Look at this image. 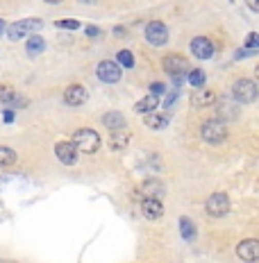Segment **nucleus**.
Masks as SVG:
<instances>
[{
  "label": "nucleus",
  "instance_id": "f257e3e1",
  "mask_svg": "<svg viewBox=\"0 0 259 263\" xmlns=\"http://www.w3.org/2000/svg\"><path fill=\"white\" fill-rule=\"evenodd\" d=\"M71 143L75 145V150L78 152H84V155H93V152H98V147H100V134L98 132H93L91 127H82L73 134V141Z\"/></svg>",
  "mask_w": 259,
  "mask_h": 263
},
{
  "label": "nucleus",
  "instance_id": "f03ea898",
  "mask_svg": "<svg viewBox=\"0 0 259 263\" xmlns=\"http://www.w3.org/2000/svg\"><path fill=\"white\" fill-rule=\"evenodd\" d=\"M200 136H202L205 143H212V145L223 143V141L228 139V127H225V123L223 120H218V118L205 120L202 127H200Z\"/></svg>",
  "mask_w": 259,
  "mask_h": 263
},
{
  "label": "nucleus",
  "instance_id": "7ed1b4c3",
  "mask_svg": "<svg viewBox=\"0 0 259 263\" xmlns=\"http://www.w3.org/2000/svg\"><path fill=\"white\" fill-rule=\"evenodd\" d=\"M259 96V89L257 84L252 80H239L234 82L232 86V100L241 102V105H250V102H255Z\"/></svg>",
  "mask_w": 259,
  "mask_h": 263
},
{
  "label": "nucleus",
  "instance_id": "20e7f679",
  "mask_svg": "<svg viewBox=\"0 0 259 263\" xmlns=\"http://www.w3.org/2000/svg\"><path fill=\"white\" fill-rule=\"evenodd\" d=\"M41 25H43L41 18H23V21H16V23H12V25L7 27V36H9V41H19V39H23V36L32 34V32L41 30Z\"/></svg>",
  "mask_w": 259,
  "mask_h": 263
},
{
  "label": "nucleus",
  "instance_id": "39448f33",
  "mask_svg": "<svg viewBox=\"0 0 259 263\" xmlns=\"http://www.w3.org/2000/svg\"><path fill=\"white\" fill-rule=\"evenodd\" d=\"M205 209H207L209 216H214V218H223L225 213L230 211V197L225 195V193H214V195H209Z\"/></svg>",
  "mask_w": 259,
  "mask_h": 263
},
{
  "label": "nucleus",
  "instance_id": "423d86ee",
  "mask_svg": "<svg viewBox=\"0 0 259 263\" xmlns=\"http://www.w3.org/2000/svg\"><path fill=\"white\" fill-rule=\"evenodd\" d=\"M236 256L246 263H257L259 261V240L257 238H246L236 245Z\"/></svg>",
  "mask_w": 259,
  "mask_h": 263
},
{
  "label": "nucleus",
  "instance_id": "0eeeda50",
  "mask_svg": "<svg viewBox=\"0 0 259 263\" xmlns=\"http://www.w3.org/2000/svg\"><path fill=\"white\" fill-rule=\"evenodd\" d=\"M146 39L152 46H164L168 41V27L162 21H152V23L146 25Z\"/></svg>",
  "mask_w": 259,
  "mask_h": 263
},
{
  "label": "nucleus",
  "instance_id": "6e6552de",
  "mask_svg": "<svg viewBox=\"0 0 259 263\" xmlns=\"http://www.w3.org/2000/svg\"><path fill=\"white\" fill-rule=\"evenodd\" d=\"M162 66L168 75H173V78H180V75L189 73V62H186L182 54H166Z\"/></svg>",
  "mask_w": 259,
  "mask_h": 263
},
{
  "label": "nucleus",
  "instance_id": "1a4fd4ad",
  "mask_svg": "<svg viewBox=\"0 0 259 263\" xmlns=\"http://www.w3.org/2000/svg\"><path fill=\"white\" fill-rule=\"evenodd\" d=\"M98 78H100V82H105V84H116V82L123 78V73H120V66L116 62H100L96 68Z\"/></svg>",
  "mask_w": 259,
  "mask_h": 263
},
{
  "label": "nucleus",
  "instance_id": "9d476101",
  "mask_svg": "<svg viewBox=\"0 0 259 263\" xmlns=\"http://www.w3.org/2000/svg\"><path fill=\"white\" fill-rule=\"evenodd\" d=\"M55 155H57V159L64 166H73V163L78 161V150H75V145L71 143V141H59V143L55 145Z\"/></svg>",
  "mask_w": 259,
  "mask_h": 263
},
{
  "label": "nucleus",
  "instance_id": "9b49d317",
  "mask_svg": "<svg viewBox=\"0 0 259 263\" xmlns=\"http://www.w3.org/2000/svg\"><path fill=\"white\" fill-rule=\"evenodd\" d=\"M191 52L196 54L198 59H212L214 57V43L207 39V36H196L194 41H191Z\"/></svg>",
  "mask_w": 259,
  "mask_h": 263
},
{
  "label": "nucleus",
  "instance_id": "f8f14e48",
  "mask_svg": "<svg viewBox=\"0 0 259 263\" xmlns=\"http://www.w3.org/2000/svg\"><path fill=\"white\" fill-rule=\"evenodd\" d=\"M141 211L148 220H159L164 216V204L157 197H146V200H141Z\"/></svg>",
  "mask_w": 259,
  "mask_h": 263
},
{
  "label": "nucleus",
  "instance_id": "ddd939ff",
  "mask_svg": "<svg viewBox=\"0 0 259 263\" xmlns=\"http://www.w3.org/2000/svg\"><path fill=\"white\" fill-rule=\"evenodd\" d=\"M64 102H66L68 107H80V105H84V102H87V89H84V86H80V84L68 86V89L64 91Z\"/></svg>",
  "mask_w": 259,
  "mask_h": 263
},
{
  "label": "nucleus",
  "instance_id": "4468645a",
  "mask_svg": "<svg viewBox=\"0 0 259 263\" xmlns=\"http://www.w3.org/2000/svg\"><path fill=\"white\" fill-rule=\"evenodd\" d=\"M216 114H218V120H234L239 116V107L234 105L232 98H223V100H218Z\"/></svg>",
  "mask_w": 259,
  "mask_h": 263
},
{
  "label": "nucleus",
  "instance_id": "2eb2a0df",
  "mask_svg": "<svg viewBox=\"0 0 259 263\" xmlns=\"http://www.w3.org/2000/svg\"><path fill=\"white\" fill-rule=\"evenodd\" d=\"M162 193H164V186L162 182H157V179H146L143 186L139 189V197H157V200H162Z\"/></svg>",
  "mask_w": 259,
  "mask_h": 263
},
{
  "label": "nucleus",
  "instance_id": "dca6fc26",
  "mask_svg": "<svg viewBox=\"0 0 259 263\" xmlns=\"http://www.w3.org/2000/svg\"><path fill=\"white\" fill-rule=\"evenodd\" d=\"M0 105H7V107H19V105H27L25 100H21L19 93H16L12 86H0Z\"/></svg>",
  "mask_w": 259,
  "mask_h": 263
},
{
  "label": "nucleus",
  "instance_id": "f3484780",
  "mask_svg": "<svg viewBox=\"0 0 259 263\" xmlns=\"http://www.w3.org/2000/svg\"><path fill=\"white\" fill-rule=\"evenodd\" d=\"M216 102V93L214 91H198L196 96H191V105L196 109H205L209 105H214Z\"/></svg>",
  "mask_w": 259,
  "mask_h": 263
},
{
  "label": "nucleus",
  "instance_id": "a211bd4d",
  "mask_svg": "<svg viewBox=\"0 0 259 263\" xmlns=\"http://www.w3.org/2000/svg\"><path fill=\"white\" fill-rule=\"evenodd\" d=\"M102 123H105V127L112 129V132L125 129V116H123V114H118V111H109V114H105Z\"/></svg>",
  "mask_w": 259,
  "mask_h": 263
},
{
  "label": "nucleus",
  "instance_id": "6ab92c4d",
  "mask_svg": "<svg viewBox=\"0 0 259 263\" xmlns=\"http://www.w3.org/2000/svg\"><path fill=\"white\" fill-rule=\"evenodd\" d=\"M143 123H146L150 129H164V127L168 125V116H164V114H155V111H150V114H146Z\"/></svg>",
  "mask_w": 259,
  "mask_h": 263
},
{
  "label": "nucleus",
  "instance_id": "aec40b11",
  "mask_svg": "<svg viewBox=\"0 0 259 263\" xmlns=\"http://www.w3.org/2000/svg\"><path fill=\"white\" fill-rule=\"evenodd\" d=\"M157 105H159V98L157 96H146L143 98V100H139L134 105V111H139V114H150V111H155L157 109Z\"/></svg>",
  "mask_w": 259,
  "mask_h": 263
},
{
  "label": "nucleus",
  "instance_id": "412c9836",
  "mask_svg": "<svg viewBox=\"0 0 259 263\" xmlns=\"http://www.w3.org/2000/svg\"><path fill=\"white\" fill-rule=\"evenodd\" d=\"M25 50H27V54H30V57H37V54H41L43 50H46V39H41V36L32 34L30 39H27Z\"/></svg>",
  "mask_w": 259,
  "mask_h": 263
},
{
  "label": "nucleus",
  "instance_id": "4be33fe9",
  "mask_svg": "<svg viewBox=\"0 0 259 263\" xmlns=\"http://www.w3.org/2000/svg\"><path fill=\"white\" fill-rule=\"evenodd\" d=\"M180 234L184 240H194L196 238V224L189 218H180Z\"/></svg>",
  "mask_w": 259,
  "mask_h": 263
},
{
  "label": "nucleus",
  "instance_id": "5701e85b",
  "mask_svg": "<svg viewBox=\"0 0 259 263\" xmlns=\"http://www.w3.org/2000/svg\"><path fill=\"white\" fill-rule=\"evenodd\" d=\"M16 163V152L7 145H0V168H9Z\"/></svg>",
  "mask_w": 259,
  "mask_h": 263
},
{
  "label": "nucleus",
  "instance_id": "b1692460",
  "mask_svg": "<svg viewBox=\"0 0 259 263\" xmlns=\"http://www.w3.org/2000/svg\"><path fill=\"white\" fill-rule=\"evenodd\" d=\"M128 141H130V134L128 132H114V136H112V141H109V145H112V150H123L125 145H128Z\"/></svg>",
  "mask_w": 259,
  "mask_h": 263
},
{
  "label": "nucleus",
  "instance_id": "393cba45",
  "mask_svg": "<svg viewBox=\"0 0 259 263\" xmlns=\"http://www.w3.org/2000/svg\"><path fill=\"white\" fill-rule=\"evenodd\" d=\"M186 82H189L191 86H202L205 84V70H200V68L189 70V73H186Z\"/></svg>",
  "mask_w": 259,
  "mask_h": 263
},
{
  "label": "nucleus",
  "instance_id": "a878e982",
  "mask_svg": "<svg viewBox=\"0 0 259 263\" xmlns=\"http://www.w3.org/2000/svg\"><path fill=\"white\" fill-rule=\"evenodd\" d=\"M116 59H118V66H123V68H132L134 66V54L130 50H120Z\"/></svg>",
  "mask_w": 259,
  "mask_h": 263
},
{
  "label": "nucleus",
  "instance_id": "bb28decb",
  "mask_svg": "<svg viewBox=\"0 0 259 263\" xmlns=\"http://www.w3.org/2000/svg\"><path fill=\"white\" fill-rule=\"evenodd\" d=\"M55 25H57V27H64V30H78V27H80V21H75V18H62V21H57Z\"/></svg>",
  "mask_w": 259,
  "mask_h": 263
},
{
  "label": "nucleus",
  "instance_id": "cd10ccee",
  "mask_svg": "<svg viewBox=\"0 0 259 263\" xmlns=\"http://www.w3.org/2000/svg\"><path fill=\"white\" fill-rule=\"evenodd\" d=\"M246 48H250V50H255V48H259V34H255V32H250V34L246 36Z\"/></svg>",
  "mask_w": 259,
  "mask_h": 263
},
{
  "label": "nucleus",
  "instance_id": "c85d7f7f",
  "mask_svg": "<svg viewBox=\"0 0 259 263\" xmlns=\"http://www.w3.org/2000/svg\"><path fill=\"white\" fill-rule=\"evenodd\" d=\"M164 91H166V86H164L162 82H157V84H152V86H150V93H152V96H162Z\"/></svg>",
  "mask_w": 259,
  "mask_h": 263
},
{
  "label": "nucleus",
  "instance_id": "c756f323",
  "mask_svg": "<svg viewBox=\"0 0 259 263\" xmlns=\"http://www.w3.org/2000/svg\"><path fill=\"white\" fill-rule=\"evenodd\" d=\"M3 114H5V116H3L5 123H14V109H5Z\"/></svg>",
  "mask_w": 259,
  "mask_h": 263
},
{
  "label": "nucleus",
  "instance_id": "7c9ffc66",
  "mask_svg": "<svg viewBox=\"0 0 259 263\" xmlns=\"http://www.w3.org/2000/svg\"><path fill=\"white\" fill-rule=\"evenodd\" d=\"M84 32H87V36H98V34H100V30H98L96 25H89Z\"/></svg>",
  "mask_w": 259,
  "mask_h": 263
},
{
  "label": "nucleus",
  "instance_id": "2f4dec72",
  "mask_svg": "<svg viewBox=\"0 0 259 263\" xmlns=\"http://www.w3.org/2000/svg\"><path fill=\"white\" fill-rule=\"evenodd\" d=\"M175 100H178V91H173V93H170V96L166 98V102H164V105H166V109H168L170 105H173V102H175Z\"/></svg>",
  "mask_w": 259,
  "mask_h": 263
},
{
  "label": "nucleus",
  "instance_id": "473e14b6",
  "mask_svg": "<svg viewBox=\"0 0 259 263\" xmlns=\"http://www.w3.org/2000/svg\"><path fill=\"white\" fill-rule=\"evenodd\" d=\"M246 5L252 9V12H259V0H246Z\"/></svg>",
  "mask_w": 259,
  "mask_h": 263
},
{
  "label": "nucleus",
  "instance_id": "72a5a7b5",
  "mask_svg": "<svg viewBox=\"0 0 259 263\" xmlns=\"http://www.w3.org/2000/svg\"><path fill=\"white\" fill-rule=\"evenodd\" d=\"M3 34H5V21L0 18V36H3Z\"/></svg>",
  "mask_w": 259,
  "mask_h": 263
},
{
  "label": "nucleus",
  "instance_id": "f704fd0d",
  "mask_svg": "<svg viewBox=\"0 0 259 263\" xmlns=\"http://www.w3.org/2000/svg\"><path fill=\"white\" fill-rule=\"evenodd\" d=\"M46 3H50V5H57V3H62V0H46Z\"/></svg>",
  "mask_w": 259,
  "mask_h": 263
},
{
  "label": "nucleus",
  "instance_id": "c9c22d12",
  "mask_svg": "<svg viewBox=\"0 0 259 263\" xmlns=\"http://www.w3.org/2000/svg\"><path fill=\"white\" fill-rule=\"evenodd\" d=\"M255 78L259 80V64H257V68H255Z\"/></svg>",
  "mask_w": 259,
  "mask_h": 263
}]
</instances>
